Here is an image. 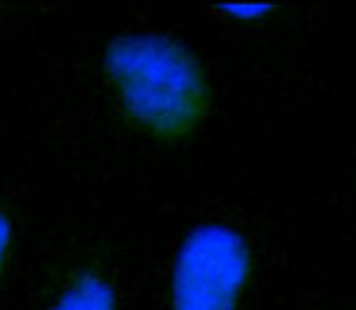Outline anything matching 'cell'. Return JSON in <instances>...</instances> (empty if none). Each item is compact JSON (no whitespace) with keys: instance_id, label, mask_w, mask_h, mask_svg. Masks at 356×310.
Here are the masks:
<instances>
[{"instance_id":"1","label":"cell","mask_w":356,"mask_h":310,"mask_svg":"<svg viewBox=\"0 0 356 310\" xmlns=\"http://www.w3.org/2000/svg\"><path fill=\"white\" fill-rule=\"evenodd\" d=\"M107 71L127 112L160 136L189 133L209 107L199 63L168 37H122L107 49Z\"/></svg>"},{"instance_id":"2","label":"cell","mask_w":356,"mask_h":310,"mask_svg":"<svg viewBox=\"0 0 356 310\" xmlns=\"http://www.w3.org/2000/svg\"><path fill=\"white\" fill-rule=\"evenodd\" d=\"M250 272L243 238L228 228H199L175 264V310H235Z\"/></svg>"},{"instance_id":"5","label":"cell","mask_w":356,"mask_h":310,"mask_svg":"<svg viewBox=\"0 0 356 310\" xmlns=\"http://www.w3.org/2000/svg\"><path fill=\"white\" fill-rule=\"evenodd\" d=\"M8 243H10V226H8V221L0 216V262H3V257H5Z\"/></svg>"},{"instance_id":"3","label":"cell","mask_w":356,"mask_h":310,"mask_svg":"<svg viewBox=\"0 0 356 310\" xmlns=\"http://www.w3.org/2000/svg\"><path fill=\"white\" fill-rule=\"evenodd\" d=\"M51 310H114V293L97 277H83Z\"/></svg>"},{"instance_id":"4","label":"cell","mask_w":356,"mask_h":310,"mask_svg":"<svg viewBox=\"0 0 356 310\" xmlns=\"http://www.w3.org/2000/svg\"><path fill=\"white\" fill-rule=\"evenodd\" d=\"M225 13L235 15V17H243V19H250V17H257V15H264L269 10V5H225Z\"/></svg>"}]
</instances>
